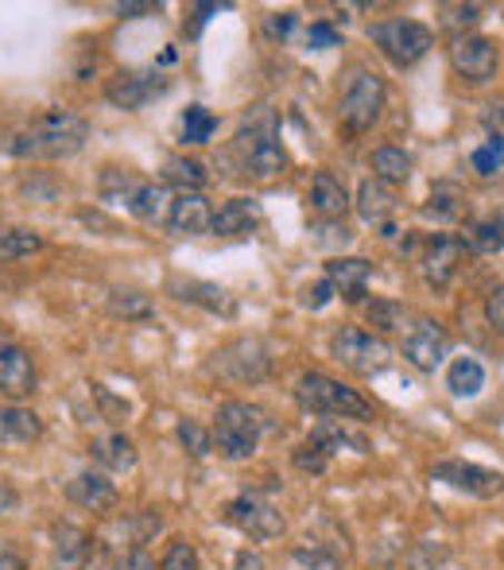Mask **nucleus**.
<instances>
[{
	"instance_id": "f257e3e1",
	"label": "nucleus",
	"mask_w": 504,
	"mask_h": 570,
	"mask_svg": "<svg viewBox=\"0 0 504 570\" xmlns=\"http://www.w3.org/2000/svg\"><path fill=\"white\" fill-rule=\"evenodd\" d=\"M90 140V125L86 117L70 114V109H47L31 120L28 128L8 140V156L16 159H70L86 148Z\"/></svg>"
},
{
	"instance_id": "f03ea898",
	"label": "nucleus",
	"mask_w": 504,
	"mask_h": 570,
	"mask_svg": "<svg viewBox=\"0 0 504 570\" xmlns=\"http://www.w3.org/2000/svg\"><path fill=\"white\" fill-rule=\"evenodd\" d=\"M295 404L310 415H326V420H357V423H373L377 407L362 396L349 384L334 381L326 373H303L295 381Z\"/></svg>"
},
{
	"instance_id": "7ed1b4c3",
	"label": "nucleus",
	"mask_w": 504,
	"mask_h": 570,
	"mask_svg": "<svg viewBox=\"0 0 504 570\" xmlns=\"http://www.w3.org/2000/svg\"><path fill=\"white\" fill-rule=\"evenodd\" d=\"M214 451L229 462H245V458L256 454L264 435V412L245 400H226L214 415Z\"/></svg>"
},
{
	"instance_id": "20e7f679",
	"label": "nucleus",
	"mask_w": 504,
	"mask_h": 570,
	"mask_svg": "<svg viewBox=\"0 0 504 570\" xmlns=\"http://www.w3.org/2000/svg\"><path fill=\"white\" fill-rule=\"evenodd\" d=\"M369 39L377 43V51L388 59V67L407 70L435 47V31L419 20H381L369 28Z\"/></svg>"
},
{
	"instance_id": "39448f33",
	"label": "nucleus",
	"mask_w": 504,
	"mask_h": 570,
	"mask_svg": "<svg viewBox=\"0 0 504 570\" xmlns=\"http://www.w3.org/2000/svg\"><path fill=\"white\" fill-rule=\"evenodd\" d=\"M384 101H388V86H384V78L373 75V70H357L354 82H349L346 94H342V109H338L342 128H346L349 136L369 132L384 114Z\"/></svg>"
},
{
	"instance_id": "423d86ee",
	"label": "nucleus",
	"mask_w": 504,
	"mask_h": 570,
	"mask_svg": "<svg viewBox=\"0 0 504 570\" xmlns=\"http://www.w3.org/2000/svg\"><path fill=\"white\" fill-rule=\"evenodd\" d=\"M237 148H241V171L245 175H253V179H260V183L284 175L287 151H284V144H279L271 117H264L260 125L245 128V132L237 136Z\"/></svg>"
},
{
	"instance_id": "0eeeda50",
	"label": "nucleus",
	"mask_w": 504,
	"mask_h": 570,
	"mask_svg": "<svg viewBox=\"0 0 504 570\" xmlns=\"http://www.w3.org/2000/svg\"><path fill=\"white\" fill-rule=\"evenodd\" d=\"M330 353L338 365H346L357 376H377L392 365V350L388 342L377 334L362 331V326H346L330 338Z\"/></svg>"
},
{
	"instance_id": "6e6552de",
	"label": "nucleus",
	"mask_w": 504,
	"mask_h": 570,
	"mask_svg": "<svg viewBox=\"0 0 504 570\" xmlns=\"http://www.w3.org/2000/svg\"><path fill=\"white\" fill-rule=\"evenodd\" d=\"M210 368L234 384H260L271 373V350L260 338H237L214 353Z\"/></svg>"
},
{
	"instance_id": "1a4fd4ad",
	"label": "nucleus",
	"mask_w": 504,
	"mask_h": 570,
	"mask_svg": "<svg viewBox=\"0 0 504 570\" xmlns=\"http://www.w3.org/2000/svg\"><path fill=\"white\" fill-rule=\"evenodd\" d=\"M451 67L454 75L462 78V82L470 86H485L497 78L501 70V47L493 43L490 36H477V31H470V36H458L451 43Z\"/></svg>"
},
{
	"instance_id": "9d476101",
	"label": "nucleus",
	"mask_w": 504,
	"mask_h": 570,
	"mask_svg": "<svg viewBox=\"0 0 504 570\" xmlns=\"http://www.w3.org/2000/svg\"><path fill=\"white\" fill-rule=\"evenodd\" d=\"M226 524L256 543H268L284 535V512H276V504L264 501L260 493H241L226 504Z\"/></svg>"
},
{
	"instance_id": "9b49d317",
	"label": "nucleus",
	"mask_w": 504,
	"mask_h": 570,
	"mask_svg": "<svg viewBox=\"0 0 504 570\" xmlns=\"http://www.w3.org/2000/svg\"><path fill=\"white\" fill-rule=\"evenodd\" d=\"M431 478L443 481V485L458 489L466 497H477V501H493V497L504 493V473L490 470V465L466 462V458H446V462L431 465Z\"/></svg>"
},
{
	"instance_id": "f8f14e48",
	"label": "nucleus",
	"mask_w": 504,
	"mask_h": 570,
	"mask_svg": "<svg viewBox=\"0 0 504 570\" xmlns=\"http://www.w3.org/2000/svg\"><path fill=\"white\" fill-rule=\"evenodd\" d=\"M167 90H171V78H164L159 70H121L117 78H109L106 98H109V106L125 109V114H136V109H144L148 101L164 98Z\"/></svg>"
},
{
	"instance_id": "ddd939ff",
	"label": "nucleus",
	"mask_w": 504,
	"mask_h": 570,
	"mask_svg": "<svg viewBox=\"0 0 504 570\" xmlns=\"http://www.w3.org/2000/svg\"><path fill=\"white\" fill-rule=\"evenodd\" d=\"M466 240L454 237V233H438V237H431L427 253H423L419 261V272H423V284L431 287V292H446L451 287V279L458 276V268L466 264Z\"/></svg>"
},
{
	"instance_id": "4468645a",
	"label": "nucleus",
	"mask_w": 504,
	"mask_h": 570,
	"mask_svg": "<svg viewBox=\"0 0 504 570\" xmlns=\"http://www.w3.org/2000/svg\"><path fill=\"white\" fill-rule=\"evenodd\" d=\"M446 350H451V334L435 318H419L404 338V361L419 373H435L446 361Z\"/></svg>"
},
{
	"instance_id": "2eb2a0df",
	"label": "nucleus",
	"mask_w": 504,
	"mask_h": 570,
	"mask_svg": "<svg viewBox=\"0 0 504 570\" xmlns=\"http://www.w3.org/2000/svg\"><path fill=\"white\" fill-rule=\"evenodd\" d=\"M36 357L20 342H0V396L20 404L36 392Z\"/></svg>"
},
{
	"instance_id": "dca6fc26",
	"label": "nucleus",
	"mask_w": 504,
	"mask_h": 570,
	"mask_svg": "<svg viewBox=\"0 0 504 570\" xmlns=\"http://www.w3.org/2000/svg\"><path fill=\"white\" fill-rule=\"evenodd\" d=\"M167 292L175 295L179 303H190V307H202L210 315H221V318H234L237 315V299L226 292V287L210 284V279H167Z\"/></svg>"
},
{
	"instance_id": "f3484780",
	"label": "nucleus",
	"mask_w": 504,
	"mask_h": 570,
	"mask_svg": "<svg viewBox=\"0 0 504 570\" xmlns=\"http://www.w3.org/2000/svg\"><path fill=\"white\" fill-rule=\"evenodd\" d=\"M90 551H93V540L86 528L70 524V520L51 528V567L55 570H86Z\"/></svg>"
},
{
	"instance_id": "a211bd4d",
	"label": "nucleus",
	"mask_w": 504,
	"mask_h": 570,
	"mask_svg": "<svg viewBox=\"0 0 504 570\" xmlns=\"http://www.w3.org/2000/svg\"><path fill=\"white\" fill-rule=\"evenodd\" d=\"M264 222V210L256 198H229V203H221L218 210H214V222H210V233H218V237H253L256 229H260Z\"/></svg>"
},
{
	"instance_id": "6ab92c4d",
	"label": "nucleus",
	"mask_w": 504,
	"mask_h": 570,
	"mask_svg": "<svg viewBox=\"0 0 504 570\" xmlns=\"http://www.w3.org/2000/svg\"><path fill=\"white\" fill-rule=\"evenodd\" d=\"M67 501L86 512H106L117 504V485L109 481V473L82 470V473H75V481L67 485Z\"/></svg>"
},
{
	"instance_id": "aec40b11",
	"label": "nucleus",
	"mask_w": 504,
	"mask_h": 570,
	"mask_svg": "<svg viewBox=\"0 0 504 570\" xmlns=\"http://www.w3.org/2000/svg\"><path fill=\"white\" fill-rule=\"evenodd\" d=\"M214 210L202 195H179L171 206H167V233L171 237H202L210 233Z\"/></svg>"
},
{
	"instance_id": "412c9836",
	"label": "nucleus",
	"mask_w": 504,
	"mask_h": 570,
	"mask_svg": "<svg viewBox=\"0 0 504 570\" xmlns=\"http://www.w3.org/2000/svg\"><path fill=\"white\" fill-rule=\"evenodd\" d=\"M326 279L346 303H362L365 287L373 279V264L362 261V256H334V261H326Z\"/></svg>"
},
{
	"instance_id": "4be33fe9",
	"label": "nucleus",
	"mask_w": 504,
	"mask_h": 570,
	"mask_svg": "<svg viewBox=\"0 0 504 570\" xmlns=\"http://www.w3.org/2000/svg\"><path fill=\"white\" fill-rule=\"evenodd\" d=\"M310 210L323 222H342L349 210V195L342 187V179L334 171H318L315 183H310Z\"/></svg>"
},
{
	"instance_id": "5701e85b",
	"label": "nucleus",
	"mask_w": 504,
	"mask_h": 570,
	"mask_svg": "<svg viewBox=\"0 0 504 570\" xmlns=\"http://www.w3.org/2000/svg\"><path fill=\"white\" fill-rule=\"evenodd\" d=\"M357 214H362V222H369V226H388V218L396 214V195H392L384 183L377 179H365L362 187H357V198H354Z\"/></svg>"
},
{
	"instance_id": "b1692460",
	"label": "nucleus",
	"mask_w": 504,
	"mask_h": 570,
	"mask_svg": "<svg viewBox=\"0 0 504 570\" xmlns=\"http://www.w3.org/2000/svg\"><path fill=\"white\" fill-rule=\"evenodd\" d=\"M43 435V420L28 407H0V443L4 446H28Z\"/></svg>"
},
{
	"instance_id": "393cba45",
	"label": "nucleus",
	"mask_w": 504,
	"mask_h": 570,
	"mask_svg": "<svg viewBox=\"0 0 504 570\" xmlns=\"http://www.w3.org/2000/svg\"><path fill=\"white\" fill-rule=\"evenodd\" d=\"M462 210H466V190H462L458 183H435L431 198L423 203V218L438 222V226H451V222H458Z\"/></svg>"
},
{
	"instance_id": "a878e982",
	"label": "nucleus",
	"mask_w": 504,
	"mask_h": 570,
	"mask_svg": "<svg viewBox=\"0 0 504 570\" xmlns=\"http://www.w3.org/2000/svg\"><path fill=\"white\" fill-rule=\"evenodd\" d=\"M446 389H451V396L458 400H474L482 396L485 389V365L477 357H454L451 368H446Z\"/></svg>"
},
{
	"instance_id": "bb28decb",
	"label": "nucleus",
	"mask_w": 504,
	"mask_h": 570,
	"mask_svg": "<svg viewBox=\"0 0 504 570\" xmlns=\"http://www.w3.org/2000/svg\"><path fill=\"white\" fill-rule=\"evenodd\" d=\"M373 179L384 183V187H404L407 179H412V156H407L404 148H392V144H384V148L373 151Z\"/></svg>"
},
{
	"instance_id": "cd10ccee",
	"label": "nucleus",
	"mask_w": 504,
	"mask_h": 570,
	"mask_svg": "<svg viewBox=\"0 0 504 570\" xmlns=\"http://www.w3.org/2000/svg\"><path fill=\"white\" fill-rule=\"evenodd\" d=\"M93 458H98L101 470L128 473L136 465V446H132V439H128L125 431H113V435H106V439H98V443H93Z\"/></svg>"
},
{
	"instance_id": "c85d7f7f",
	"label": "nucleus",
	"mask_w": 504,
	"mask_h": 570,
	"mask_svg": "<svg viewBox=\"0 0 504 570\" xmlns=\"http://www.w3.org/2000/svg\"><path fill=\"white\" fill-rule=\"evenodd\" d=\"M307 443H315L318 451H323L326 458H334L338 451H346V446H354L357 454H365V451H369V443H365L362 435H349V431L342 428L338 420H323V423H318V428L307 435Z\"/></svg>"
},
{
	"instance_id": "c756f323",
	"label": "nucleus",
	"mask_w": 504,
	"mask_h": 570,
	"mask_svg": "<svg viewBox=\"0 0 504 570\" xmlns=\"http://www.w3.org/2000/svg\"><path fill=\"white\" fill-rule=\"evenodd\" d=\"M206 167L198 164V159H187V156H171L164 164V183H171V187H179V195H202L206 187Z\"/></svg>"
},
{
	"instance_id": "7c9ffc66",
	"label": "nucleus",
	"mask_w": 504,
	"mask_h": 570,
	"mask_svg": "<svg viewBox=\"0 0 504 570\" xmlns=\"http://www.w3.org/2000/svg\"><path fill=\"white\" fill-rule=\"evenodd\" d=\"M462 240H466L470 253H485V256L504 253V210L490 214V218H482V222H474Z\"/></svg>"
},
{
	"instance_id": "2f4dec72",
	"label": "nucleus",
	"mask_w": 504,
	"mask_h": 570,
	"mask_svg": "<svg viewBox=\"0 0 504 570\" xmlns=\"http://www.w3.org/2000/svg\"><path fill=\"white\" fill-rule=\"evenodd\" d=\"M128 214H132L136 222H164L167 218V190L156 187V183H140L136 187V195L128 198Z\"/></svg>"
},
{
	"instance_id": "473e14b6",
	"label": "nucleus",
	"mask_w": 504,
	"mask_h": 570,
	"mask_svg": "<svg viewBox=\"0 0 504 570\" xmlns=\"http://www.w3.org/2000/svg\"><path fill=\"white\" fill-rule=\"evenodd\" d=\"M179 132H182V144H190V148L210 144V136L218 132V117H214L206 106H187L182 109V120H179Z\"/></svg>"
},
{
	"instance_id": "72a5a7b5",
	"label": "nucleus",
	"mask_w": 504,
	"mask_h": 570,
	"mask_svg": "<svg viewBox=\"0 0 504 570\" xmlns=\"http://www.w3.org/2000/svg\"><path fill=\"white\" fill-rule=\"evenodd\" d=\"M109 311H113L117 318H128V323H144V318L156 315V303H151L144 292H125V287H113V292H109Z\"/></svg>"
},
{
	"instance_id": "f704fd0d",
	"label": "nucleus",
	"mask_w": 504,
	"mask_h": 570,
	"mask_svg": "<svg viewBox=\"0 0 504 570\" xmlns=\"http://www.w3.org/2000/svg\"><path fill=\"white\" fill-rule=\"evenodd\" d=\"M291 563L295 570H342V556L334 548H326V543L307 540L303 548L291 551Z\"/></svg>"
},
{
	"instance_id": "c9c22d12",
	"label": "nucleus",
	"mask_w": 504,
	"mask_h": 570,
	"mask_svg": "<svg viewBox=\"0 0 504 570\" xmlns=\"http://www.w3.org/2000/svg\"><path fill=\"white\" fill-rule=\"evenodd\" d=\"M43 248V237L31 229H0V261H23V256L39 253Z\"/></svg>"
},
{
	"instance_id": "e433bc0d",
	"label": "nucleus",
	"mask_w": 504,
	"mask_h": 570,
	"mask_svg": "<svg viewBox=\"0 0 504 570\" xmlns=\"http://www.w3.org/2000/svg\"><path fill=\"white\" fill-rule=\"evenodd\" d=\"M175 435H179L182 451H187L190 458H206L214 454V435L202 428L198 420H179V428H175Z\"/></svg>"
},
{
	"instance_id": "4c0bfd02",
	"label": "nucleus",
	"mask_w": 504,
	"mask_h": 570,
	"mask_svg": "<svg viewBox=\"0 0 504 570\" xmlns=\"http://www.w3.org/2000/svg\"><path fill=\"white\" fill-rule=\"evenodd\" d=\"M470 159H474V171L482 175V179H493V175L504 167V136L490 132V136H485V144Z\"/></svg>"
},
{
	"instance_id": "58836bf2",
	"label": "nucleus",
	"mask_w": 504,
	"mask_h": 570,
	"mask_svg": "<svg viewBox=\"0 0 504 570\" xmlns=\"http://www.w3.org/2000/svg\"><path fill=\"white\" fill-rule=\"evenodd\" d=\"M159 570H202V559H198V551L190 540H171L164 551V563H159Z\"/></svg>"
},
{
	"instance_id": "ea45409f",
	"label": "nucleus",
	"mask_w": 504,
	"mask_h": 570,
	"mask_svg": "<svg viewBox=\"0 0 504 570\" xmlns=\"http://www.w3.org/2000/svg\"><path fill=\"white\" fill-rule=\"evenodd\" d=\"M369 323L377 326V331H404V311L396 307V303H369Z\"/></svg>"
},
{
	"instance_id": "a19ab883",
	"label": "nucleus",
	"mask_w": 504,
	"mask_h": 570,
	"mask_svg": "<svg viewBox=\"0 0 504 570\" xmlns=\"http://www.w3.org/2000/svg\"><path fill=\"white\" fill-rule=\"evenodd\" d=\"M291 462H295V470H303V473H326V465H330V458H326L323 451H318L315 443H303L299 451L291 454Z\"/></svg>"
},
{
	"instance_id": "79ce46f5",
	"label": "nucleus",
	"mask_w": 504,
	"mask_h": 570,
	"mask_svg": "<svg viewBox=\"0 0 504 570\" xmlns=\"http://www.w3.org/2000/svg\"><path fill=\"white\" fill-rule=\"evenodd\" d=\"M485 323H490L497 334H504V284H497L490 295H485Z\"/></svg>"
},
{
	"instance_id": "37998d69",
	"label": "nucleus",
	"mask_w": 504,
	"mask_h": 570,
	"mask_svg": "<svg viewBox=\"0 0 504 570\" xmlns=\"http://www.w3.org/2000/svg\"><path fill=\"white\" fill-rule=\"evenodd\" d=\"M334 295H338V292H334V284H330V279L323 276V279H318L315 287H307V292H303V307H307V311H323L326 303L334 299Z\"/></svg>"
},
{
	"instance_id": "c03bdc74",
	"label": "nucleus",
	"mask_w": 504,
	"mask_h": 570,
	"mask_svg": "<svg viewBox=\"0 0 504 570\" xmlns=\"http://www.w3.org/2000/svg\"><path fill=\"white\" fill-rule=\"evenodd\" d=\"M307 43L315 47V51H330V47H342V36L330 28V23H310Z\"/></svg>"
},
{
	"instance_id": "a18cd8bd",
	"label": "nucleus",
	"mask_w": 504,
	"mask_h": 570,
	"mask_svg": "<svg viewBox=\"0 0 504 570\" xmlns=\"http://www.w3.org/2000/svg\"><path fill=\"white\" fill-rule=\"evenodd\" d=\"M443 16L451 28H466V23H477V16H482V8L477 4H443Z\"/></svg>"
},
{
	"instance_id": "49530a36",
	"label": "nucleus",
	"mask_w": 504,
	"mask_h": 570,
	"mask_svg": "<svg viewBox=\"0 0 504 570\" xmlns=\"http://www.w3.org/2000/svg\"><path fill=\"white\" fill-rule=\"evenodd\" d=\"M295 28V12H271L268 20H264V31H268V39H287Z\"/></svg>"
},
{
	"instance_id": "de8ad7c7",
	"label": "nucleus",
	"mask_w": 504,
	"mask_h": 570,
	"mask_svg": "<svg viewBox=\"0 0 504 570\" xmlns=\"http://www.w3.org/2000/svg\"><path fill=\"white\" fill-rule=\"evenodd\" d=\"M117 570H156V563H151L148 551H144V548H132V551H128V556L121 559V567H117Z\"/></svg>"
},
{
	"instance_id": "09e8293b",
	"label": "nucleus",
	"mask_w": 504,
	"mask_h": 570,
	"mask_svg": "<svg viewBox=\"0 0 504 570\" xmlns=\"http://www.w3.org/2000/svg\"><path fill=\"white\" fill-rule=\"evenodd\" d=\"M234 570H268L264 567V559H260V551H237V559H234Z\"/></svg>"
},
{
	"instance_id": "8fccbe9b",
	"label": "nucleus",
	"mask_w": 504,
	"mask_h": 570,
	"mask_svg": "<svg viewBox=\"0 0 504 570\" xmlns=\"http://www.w3.org/2000/svg\"><path fill=\"white\" fill-rule=\"evenodd\" d=\"M210 12H218V4H198L195 8V28H190V36H198V28L210 20Z\"/></svg>"
},
{
	"instance_id": "3c124183",
	"label": "nucleus",
	"mask_w": 504,
	"mask_h": 570,
	"mask_svg": "<svg viewBox=\"0 0 504 570\" xmlns=\"http://www.w3.org/2000/svg\"><path fill=\"white\" fill-rule=\"evenodd\" d=\"M16 509V493L8 485H0V517H4V512H12Z\"/></svg>"
},
{
	"instance_id": "603ef678",
	"label": "nucleus",
	"mask_w": 504,
	"mask_h": 570,
	"mask_svg": "<svg viewBox=\"0 0 504 570\" xmlns=\"http://www.w3.org/2000/svg\"><path fill=\"white\" fill-rule=\"evenodd\" d=\"M485 120H490V128H493V132L504 136V106H493V114L485 117Z\"/></svg>"
},
{
	"instance_id": "864d4df0",
	"label": "nucleus",
	"mask_w": 504,
	"mask_h": 570,
	"mask_svg": "<svg viewBox=\"0 0 504 570\" xmlns=\"http://www.w3.org/2000/svg\"><path fill=\"white\" fill-rule=\"evenodd\" d=\"M121 16H140V12H156V4H117Z\"/></svg>"
},
{
	"instance_id": "5fc2aeb1",
	"label": "nucleus",
	"mask_w": 504,
	"mask_h": 570,
	"mask_svg": "<svg viewBox=\"0 0 504 570\" xmlns=\"http://www.w3.org/2000/svg\"><path fill=\"white\" fill-rule=\"evenodd\" d=\"M0 570H28L20 556H0Z\"/></svg>"
}]
</instances>
